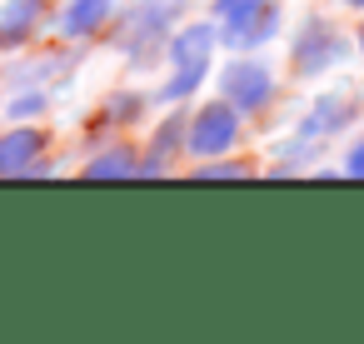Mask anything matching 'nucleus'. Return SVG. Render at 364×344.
Returning <instances> with one entry per match:
<instances>
[{"label":"nucleus","instance_id":"1","mask_svg":"<svg viewBox=\"0 0 364 344\" xmlns=\"http://www.w3.org/2000/svg\"><path fill=\"white\" fill-rule=\"evenodd\" d=\"M185 16V0H135V6H125L110 26V45L135 65V70H150L155 60H165V41L170 31L180 26Z\"/></svg>","mask_w":364,"mask_h":344},{"label":"nucleus","instance_id":"2","mask_svg":"<svg viewBox=\"0 0 364 344\" xmlns=\"http://www.w3.org/2000/svg\"><path fill=\"white\" fill-rule=\"evenodd\" d=\"M354 120H359V105H354V100H344V95H319V100L299 115V125H294V135H289V150H284V160L269 165V175H304V170H309V155L324 150L334 135H344Z\"/></svg>","mask_w":364,"mask_h":344},{"label":"nucleus","instance_id":"3","mask_svg":"<svg viewBox=\"0 0 364 344\" xmlns=\"http://www.w3.org/2000/svg\"><path fill=\"white\" fill-rule=\"evenodd\" d=\"M215 95L230 100L245 120L264 115L279 100V70L259 50H230V60H220V70H215Z\"/></svg>","mask_w":364,"mask_h":344},{"label":"nucleus","instance_id":"4","mask_svg":"<svg viewBox=\"0 0 364 344\" xmlns=\"http://www.w3.org/2000/svg\"><path fill=\"white\" fill-rule=\"evenodd\" d=\"M349 50H354V41H349L329 16H304V21H294V31H289V70H294L299 80H319V75L339 70V65L349 60Z\"/></svg>","mask_w":364,"mask_h":344},{"label":"nucleus","instance_id":"5","mask_svg":"<svg viewBox=\"0 0 364 344\" xmlns=\"http://www.w3.org/2000/svg\"><path fill=\"white\" fill-rule=\"evenodd\" d=\"M245 140V115L230 105V100H200L190 110V125H185V155L190 160H215V155H230L240 150Z\"/></svg>","mask_w":364,"mask_h":344},{"label":"nucleus","instance_id":"6","mask_svg":"<svg viewBox=\"0 0 364 344\" xmlns=\"http://www.w3.org/2000/svg\"><path fill=\"white\" fill-rule=\"evenodd\" d=\"M215 55H220V21H180L165 41V65L170 70H195V75H210L215 70Z\"/></svg>","mask_w":364,"mask_h":344},{"label":"nucleus","instance_id":"7","mask_svg":"<svg viewBox=\"0 0 364 344\" xmlns=\"http://www.w3.org/2000/svg\"><path fill=\"white\" fill-rule=\"evenodd\" d=\"M279 36H284V6L279 0H264L255 16H240V21L220 26V50H264Z\"/></svg>","mask_w":364,"mask_h":344},{"label":"nucleus","instance_id":"8","mask_svg":"<svg viewBox=\"0 0 364 344\" xmlns=\"http://www.w3.org/2000/svg\"><path fill=\"white\" fill-rule=\"evenodd\" d=\"M115 6H120V0H65V6L55 11V36L65 45H90L95 36L110 31Z\"/></svg>","mask_w":364,"mask_h":344},{"label":"nucleus","instance_id":"9","mask_svg":"<svg viewBox=\"0 0 364 344\" xmlns=\"http://www.w3.org/2000/svg\"><path fill=\"white\" fill-rule=\"evenodd\" d=\"M46 21H50V6H46V0H0V50L31 45Z\"/></svg>","mask_w":364,"mask_h":344},{"label":"nucleus","instance_id":"10","mask_svg":"<svg viewBox=\"0 0 364 344\" xmlns=\"http://www.w3.org/2000/svg\"><path fill=\"white\" fill-rule=\"evenodd\" d=\"M50 135L36 130L31 120L26 125H11V130H0V175H26L41 155H46Z\"/></svg>","mask_w":364,"mask_h":344},{"label":"nucleus","instance_id":"11","mask_svg":"<svg viewBox=\"0 0 364 344\" xmlns=\"http://www.w3.org/2000/svg\"><path fill=\"white\" fill-rule=\"evenodd\" d=\"M80 175H85V180H135V175H140V145L110 140V145H100V150L80 165Z\"/></svg>","mask_w":364,"mask_h":344},{"label":"nucleus","instance_id":"12","mask_svg":"<svg viewBox=\"0 0 364 344\" xmlns=\"http://www.w3.org/2000/svg\"><path fill=\"white\" fill-rule=\"evenodd\" d=\"M150 115V95H140V90H115V95H105L100 100V110H95V130H130V125H140Z\"/></svg>","mask_w":364,"mask_h":344},{"label":"nucleus","instance_id":"13","mask_svg":"<svg viewBox=\"0 0 364 344\" xmlns=\"http://www.w3.org/2000/svg\"><path fill=\"white\" fill-rule=\"evenodd\" d=\"M185 125H190V105H170L165 120L150 130V145H145L140 155H150V160H160V165H175V155L185 150Z\"/></svg>","mask_w":364,"mask_h":344},{"label":"nucleus","instance_id":"14","mask_svg":"<svg viewBox=\"0 0 364 344\" xmlns=\"http://www.w3.org/2000/svg\"><path fill=\"white\" fill-rule=\"evenodd\" d=\"M0 110H6V120L11 125H26V120H41L46 110H50V90L46 85H21L6 105H0Z\"/></svg>","mask_w":364,"mask_h":344},{"label":"nucleus","instance_id":"15","mask_svg":"<svg viewBox=\"0 0 364 344\" xmlns=\"http://www.w3.org/2000/svg\"><path fill=\"white\" fill-rule=\"evenodd\" d=\"M250 175H255V160H235V150L215 160H195V180H250Z\"/></svg>","mask_w":364,"mask_h":344},{"label":"nucleus","instance_id":"16","mask_svg":"<svg viewBox=\"0 0 364 344\" xmlns=\"http://www.w3.org/2000/svg\"><path fill=\"white\" fill-rule=\"evenodd\" d=\"M264 0H210V16L225 26V21H240V16H255Z\"/></svg>","mask_w":364,"mask_h":344},{"label":"nucleus","instance_id":"17","mask_svg":"<svg viewBox=\"0 0 364 344\" xmlns=\"http://www.w3.org/2000/svg\"><path fill=\"white\" fill-rule=\"evenodd\" d=\"M339 175H349V180H364V140H349V145H344Z\"/></svg>","mask_w":364,"mask_h":344},{"label":"nucleus","instance_id":"18","mask_svg":"<svg viewBox=\"0 0 364 344\" xmlns=\"http://www.w3.org/2000/svg\"><path fill=\"white\" fill-rule=\"evenodd\" d=\"M354 50L364 55V21H359V31H354Z\"/></svg>","mask_w":364,"mask_h":344},{"label":"nucleus","instance_id":"19","mask_svg":"<svg viewBox=\"0 0 364 344\" xmlns=\"http://www.w3.org/2000/svg\"><path fill=\"white\" fill-rule=\"evenodd\" d=\"M334 6H344V11H364V0H334Z\"/></svg>","mask_w":364,"mask_h":344}]
</instances>
